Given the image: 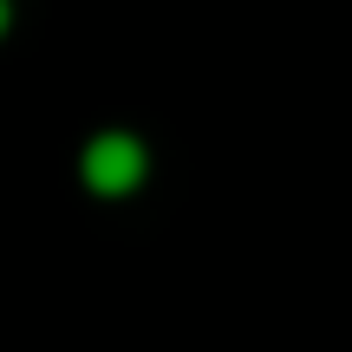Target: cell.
I'll return each instance as SVG.
<instances>
[{
	"label": "cell",
	"mask_w": 352,
	"mask_h": 352,
	"mask_svg": "<svg viewBox=\"0 0 352 352\" xmlns=\"http://www.w3.org/2000/svg\"><path fill=\"white\" fill-rule=\"evenodd\" d=\"M85 183L98 189V196H124V189H138V183H144V144L124 138V131L91 138V151H85Z\"/></svg>",
	"instance_id": "cell-1"
},
{
	"label": "cell",
	"mask_w": 352,
	"mask_h": 352,
	"mask_svg": "<svg viewBox=\"0 0 352 352\" xmlns=\"http://www.w3.org/2000/svg\"><path fill=\"white\" fill-rule=\"evenodd\" d=\"M0 26H7V0H0Z\"/></svg>",
	"instance_id": "cell-2"
}]
</instances>
